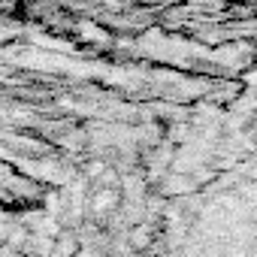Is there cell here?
Segmentation results:
<instances>
[{"label": "cell", "instance_id": "6da1fadb", "mask_svg": "<svg viewBox=\"0 0 257 257\" xmlns=\"http://www.w3.org/2000/svg\"><path fill=\"white\" fill-rule=\"evenodd\" d=\"M115 206H118V194H115V191L103 188V191L94 194V212H97V215H109Z\"/></svg>", "mask_w": 257, "mask_h": 257}]
</instances>
